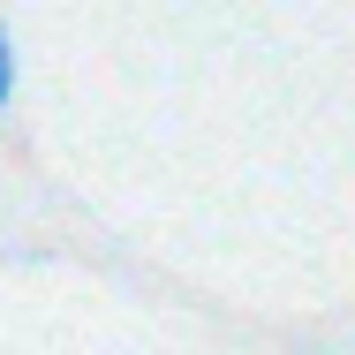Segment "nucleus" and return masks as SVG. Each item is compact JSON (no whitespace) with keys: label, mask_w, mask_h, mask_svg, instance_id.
Segmentation results:
<instances>
[{"label":"nucleus","mask_w":355,"mask_h":355,"mask_svg":"<svg viewBox=\"0 0 355 355\" xmlns=\"http://www.w3.org/2000/svg\"><path fill=\"white\" fill-rule=\"evenodd\" d=\"M15 106V38H8V23H0V114Z\"/></svg>","instance_id":"obj_1"}]
</instances>
